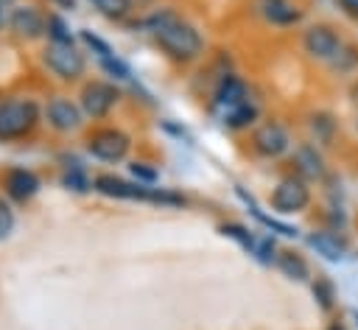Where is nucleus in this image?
I'll return each mask as SVG.
<instances>
[{
	"mask_svg": "<svg viewBox=\"0 0 358 330\" xmlns=\"http://www.w3.org/2000/svg\"><path fill=\"white\" fill-rule=\"evenodd\" d=\"M143 28L151 34V39L159 45V50L176 62V64H187L193 59L201 56L204 50V36L201 31L187 22L185 17H179L173 8H157L143 20Z\"/></svg>",
	"mask_w": 358,
	"mask_h": 330,
	"instance_id": "nucleus-1",
	"label": "nucleus"
},
{
	"mask_svg": "<svg viewBox=\"0 0 358 330\" xmlns=\"http://www.w3.org/2000/svg\"><path fill=\"white\" fill-rule=\"evenodd\" d=\"M92 190H98L106 199H123V201H148V204H162V207H182L185 196L154 187V185H140V182H126L112 173H101L92 179Z\"/></svg>",
	"mask_w": 358,
	"mask_h": 330,
	"instance_id": "nucleus-2",
	"label": "nucleus"
},
{
	"mask_svg": "<svg viewBox=\"0 0 358 330\" xmlns=\"http://www.w3.org/2000/svg\"><path fill=\"white\" fill-rule=\"evenodd\" d=\"M42 117L34 98H6L0 101V143H14L28 137Z\"/></svg>",
	"mask_w": 358,
	"mask_h": 330,
	"instance_id": "nucleus-3",
	"label": "nucleus"
},
{
	"mask_svg": "<svg viewBox=\"0 0 358 330\" xmlns=\"http://www.w3.org/2000/svg\"><path fill=\"white\" fill-rule=\"evenodd\" d=\"M42 64L59 78V81H78L87 73V59L81 50H76V45H56L48 42V48L42 50Z\"/></svg>",
	"mask_w": 358,
	"mask_h": 330,
	"instance_id": "nucleus-4",
	"label": "nucleus"
},
{
	"mask_svg": "<svg viewBox=\"0 0 358 330\" xmlns=\"http://www.w3.org/2000/svg\"><path fill=\"white\" fill-rule=\"evenodd\" d=\"M310 204V187H308V179L302 176H285L274 185L271 190V207L274 213H282V215H291V213H302L305 207Z\"/></svg>",
	"mask_w": 358,
	"mask_h": 330,
	"instance_id": "nucleus-5",
	"label": "nucleus"
},
{
	"mask_svg": "<svg viewBox=\"0 0 358 330\" xmlns=\"http://www.w3.org/2000/svg\"><path fill=\"white\" fill-rule=\"evenodd\" d=\"M78 103H81V109H84L87 117L101 120V117H106L120 103V89L115 87V81H101L98 78V81L84 84Z\"/></svg>",
	"mask_w": 358,
	"mask_h": 330,
	"instance_id": "nucleus-6",
	"label": "nucleus"
},
{
	"mask_svg": "<svg viewBox=\"0 0 358 330\" xmlns=\"http://www.w3.org/2000/svg\"><path fill=\"white\" fill-rule=\"evenodd\" d=\"M131 148V137L120 129H98L87 137V151L101 162H120Z\"/></svg>",
	"mask_w": 358,
	"mask_h": 330,
	"instance_id": "nucleus-7",
	"label": "nucleus"
},
{
	"mask_svg": "<svg viewBox=\"0 0 358 330\" xmlns=\"http://www.w3.org/2000/svg\"><path fill=\"white\" fill-rule=\"evenodd\" d=\"M302 48H305V53H308L310 59L336 62L338 53L344 50V42H341V36H338L330 25L316 22V25H310V28L302 34Z\"/></svg>",
	"mask_w": 358,
	"mask_h": 330,
	"instance_id": "nucleus-8",
	"label": "nucleus"
},
{
	"mask_svg": "<svg viewBox=\"0 0 358 330\" xmlns=\"http://www.w3.org/2000/svg\"><path fill=\"white\" fill-rule=\"evenodd\" d=\"M42 117L48 120V126H50L53 131L70 134V131L81 129V123H84V109H81V103H73L70 98L56 95V98H50V101L45 103Z\"/></svg>",
	"mask_w": 358,
	"mask_h": 330,
	"instance_id": "nucleus-9",
	"label": "nucleus"
},
{
	"mask_svg": "<svg viewBox=\"0 0 358 330\" xmlns=\"http://www.w3.org/2000/svg\"><path fill=\"white\" fill-rule=\"evenodd\" d=\"M252 148H255L260 157H266V159H277V157H282V154L291 148V134H288V129H285L282 123L266 120L263 126L255 129V134H252Z\"/></svg>",
	"mask_w": 358,
	"mask_h": 330,
	"instance_id": "nucleus-10",
	"label": "nucleus"
},
{
	"mask_svg": "<svg viewBox=\"0 0 358 330\" xmlns=\"http://www.w3.org/2000/svg\"><path fill=\"white\" fill-rule=\"evenodd\" d=\"M8 28L17 39L31 42V39H39V36L48 34V20L34 6H17L8 14Z\"/></svg>",
	"mask_w": 358,
	"mask_h": 330,
	"instance_id": "nucleus-11",
	"label": "nucleus"
},
{
	"mask_svg": "<svg viewBox=\"0 0 358 330\" xmlns=\"http://www.w3.org/2000/svg\"><path fill=\"white\" fill-rule=\"evenodd\" d=\"M81 42L95 53V59H98V64H101V70H106L112 78H129L131 73H129V64L123 62V59H117L115 56V50L98 36V34H92V31H81Z\"/></svg>",
	"mask_w": 358,
	"mask_h": 330,
	"instance_id": "nucleus-12",
	"label": "nucleus"
},
{
	"mask_svg": "<svg viewBox=\"0 0 358 330\" xmlns=\"http://www.w3.org/2000/svg\"><path fill=\"white\" fill-rule=\"evenodd\" d=\"M3 187L11 201L25 204L39 193V176L31 168H8L3 176Z\"/></svg>",
	"mask_w": 358,
	"mask_h": 330,
	"instance_id": "nucleus-13",
	"label": "nucleus"
},
{
	"mask_svg": "<svg viewBox=\"0 0 358 330\" xmlns=\"http://www.w3.org/2000/svg\"><path fill=\"white\" fill-rule=\"evenodd\" d=\"M213 98H215V103H218L221 109H229V106H235V103H243V101L249 98L246 81H243L241 76H235V73H224V76L218 78L215 89H213Z\"/></svg>",
	"mask_w": 358,
	"mask_h": 330,
	"instance_id": "nucleus-14",
	"label": "nucleus"
},
{
	"mask_svg": "<svg viewBox=\"0 0 358 330\" xmlns=\"http://www.w3.org/2000/svg\"><path fill=\"white\" fill-rule=\"evenodd\" d=\"M260 14L277 28H291L302 20V8H296L291 0H260Z\"/></svg>",
	"mask_w": 358,
	"mask_h": 330,
	"instance_id": "nucleus-15",
	"label": "nucleus"
},
{
	"mask_svg": "<svg viewBox=\"0 0 358 330\" xmlns=\"http://www.w3.org/2000/svg\"><path fill=\"white\" fill-rule=\"evenodd\" d=\"M294 165H296V176H302V179H322L324 176V159H322L319 148L310 143H302L294 151Z\"/></svg>",
	"mask_w": 358,
	"mask_h": 330,
	"instance_id": "nucleus-16",
	"label": "nucleus"
},
{
	"mask_svg": "<svg viewBox=\"0 0 358 330\" xmlns=\"http://www.w3.org/2000/svg\"><path fill=\"white\" fill-rule=\"evenodd\" d=\"M308 246L316 249V254H322L324 260H341V257L347 254V243H344V238H338L336 232H327V229L308 235Z\"/></svg>",
	"mask_w": 358,
	"mask_h": 330,
	"instance_id": "nucleus-17",
	"label": "nucleus"
},
{
	"mask_svg": "<svg viewBox=\"0 0 358 330\" xmlns=\"http://www.w3.org/2000/svg\"><path fill=\"white\" fill-rule=\"evenodd\" d=\"M257 117H260V106H257L255 101H249V98H246L243 103H235V106L224 109V126H227V129H235V131L255 126Z\"/></svg>",
	"mask_w": 358,
	"mask_h": 330,
	"instance_id": "nucleus-18",
	"label": "nucleus"
},
{
	"mask_svg": "<svg viewBox=\"0 0 358 330\" xmlns=\"http://www.w3.org/2000/svg\"><path fill=\"white\" fill-rule=\"evenodd\" d=\"M274 263L288 280H296V282H308L310 280V266L299 252H280Z\"/></svg>",
	"mask_w": 358,
	"mask_h": 330,
	"instance_id": "nucleus-19",
	"label": "nucleus"
},
{
	"mask_svg": "<svg viewBox=\"0 0 358 330\" xmlns=\"http://www.w3.org/2000/svg\"><path fill=\"white\" fill-rule=\"evenodd\" d=\"M235 193L249 204V210L255 213V218L260 221V224H266L268 229H274V232H280V235H285V238H296V229L294 227H288V224H282V221H277V218H271V215H266L263 210H257V204H255V199H249L246 193H243V187H235Z\"/></svg>",
	"mask_w": 358,
	"mask_h": 330,
	"instance_id": "nucleus-20",
	"label": "nucleus"
},
{
	"mask_svg": "<svg viewBox=\"0 0 358 330\" xmlns=\"http://www.w3.org/2000/svg\"><path fill=\"white\" fill-rule=\"evenodd\" d=\"M310 131L316 137V143L322 145H330L333 143V134H336V120L330 112H316L310 115Z\"/></svg>",
	"mask_w": 358,
	"mask_h": 330,
	"instance_id": "nucleus-21",
	"label": "nucleus"
},
{
	"mask_svg": "<svg viewBox=\"0 0 358 330\" xmlns=\"http://www.w3.org/2000/svg\"><path fill=\"white\" fill-rule=\"evenodd\" d=\"M62 185H64L67 190H76V193H87V190L92 187L90 176L84 173V168H81L78 162H73V165H67V168L62 171Z\"/></svg>",
	"mask_w": 358,
	"mask_h": 330,
	"instance_id": "nucleus-22",
	"label": "nucleus"
},
{
	"mask_svg": "<svg viewBox=\"0 0 358 330\" xmlns=\"http://www.w3.org/2000/svg\"><path fill=\"white\" fill-rule=\"evenodd\" d=\"M313 288V299L322 310H333L336 305V285L327 280V277H316V282L310 285Z\"/></svg>",
	"mask_w": 358,
	"mask_h": 330,
	"instance_id": "nucleus-23",
	"label": "nucleus"
},
{
	"mask_svg": "<svg viewBox=\"0 0 358 330\" xmlns=\"http://www.w3.org/2000/svg\"><path fill=\"white\" fill-rule=\"evenodd\" d=\"M48 39L56 42V45H73L70 25H67L59 14H50V17H48Z\"/></svg>",
	"mask_w": 358,
	"mask_h": 330,
	"instance_id": "nucleus-24",
	"label": "nucleus"
},
{
	"mask_svg": "<svg viewBox=\"0 0 358 330\" xmlns=\"http://www.w3.org/2000/svg\"><path fill=\"white\" fill-rule=\"evenodd\" d=\"M98 6V11L109 20H120L131 11V0H92Z\"/></svg>",
	"mask_w": 358,
	"mask_h": 330,
	"instance_id": "nucleus-25",
	"label": "nucleus"
},
{
	"mask_svg": "<svg viewBox=\"0 0 358 330\" xmlns=\"http://www.w3.org/2000/svg\"><path fill=\"white\" fill-rule=\"evenodd\" d=\"M221 229V235H227V238H232V241H238L243 249H252L255 252V238H252V232L246 229V227H241V224H221L218 227Z\"/></svg>",
	"mask_w": 358,
	"mask_h": 330,
	"instance_id": "nucleus-26",
	"label": "nucleus"
},
{
	"mask_svg": "<svg viewBox=\"0 0 358 330\" xmlns=\"http://www.w3.org/2000/svg\"><path fill=\"white\" fill-rule=\"evenodd\" d=\"M129 171L140 185H157V179H159V171L154 165H148V162H131Z\"/></svg>",
	"mask_w": 358,
	"mask_h": 330,
	"instance_id": "nucleus-27",
	"label": "nucleus"
},
{
	"mask_svg": "<svg viewBox=\"0 0 358 330\" xmlns=\"http://www.w3.org/2000/svg\"><path fill=\"white\" fill-rule=\"evenodd\" d=\"M277 246H274V238H260L257 243H255V254H257V260L260 263H274L277 260Z\"/></svg>",
	"mask_w": 358,
	"mask_h": 330,
	"instance_id": "nucleus-28",
	"label": "nucleus"
},
{
	"mask_svg": "<svg viewBox=\"0 0 358 330\" xmlns=\"http://www.w3.org/2000/svg\"><path fill=\"white\" fill-rule=\"evenodd\" d=\"M14 229V210H11V204L8 201H3L0 199V241L3 238H8V232Z\"/></svg>",
	"mask_w": 358,
	"mask_h": 330,
	"instance_id": "nucleus-29",
	"label": "nucleus"
},
{
	"mask_svg": "<svg viewBox=\"0 0 358 330\" xmlns=\"http://www.w3.org/2000/svg\"><path fill=\"white\" fill-rule=\"evenodd\" d=\"M336 6L341 8V14L352 22H358V0H336Z\"/></svg>",
	"mask_w": 358,
	"mask_h": 330,
	"instance_id": "nucleus-30",
	"label": "nucleus"
},
{
	"mask_svg": "<svg viewBox=\"0 0 358 330\" xmlns=\"http://www.w3.org/2000/svg\"><path fill=\"white\" fill-rule=\"evenodd\" d=\"M56 8H62V11H73L76 8V0H50Z\"/></svg>",
	"mask_w": 358,
	"mask_h": 330,
	"instance_id": "nucleus-31",
	"label": "nucleus"
},
{
	"mask_svg": "<svg viewBox=\"0 0 358 330\" xmlns=\"http://www.w3.org/2000/svg\"><path fill=\"white\" fill-rule=\"evenodd\" d=\"M3 6H6V3H0V28H3V22H6V11H3Z\"/></svg>",
	"mask_w": 358,
	"mask_h": 330,
	"instance_id": "nucleus-32",
	"label": "nucleus"
},
{
	"mask_svg": "<svg viewBox=\"0 0 358 330\" xmlns=\"http://www.w3.org/2000/svg\"><path fill=\"white\" fill-rule=\"evenodd\" d=\"M327 330H344V327H341V324H330Z\"/></svg>",
	"mask_w": 358,
	"mask_h": 330,
	"instance_id": "nucleus-33",
	"label": "nucleus"
},
{
	"mask_svg": "<svg viewBox=\"0 0 358 330\" xmlns=\"http://www.w3.org/2000/svg\"><path fill=\"white\" fill-rule=\"evenodd\" d=\"M0 3H8V0H0Z\"/></svg>",
	"mask_w": 358,
	"mask_h": 330,
	"instance_id": "nucleus-34",
	"label": "nucleus"
}]
</instances>
